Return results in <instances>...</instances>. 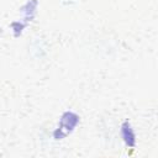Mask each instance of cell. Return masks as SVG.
Here are the masks:
<instances>
[{
  "label": "cell",
  "mask_w": 158,
  "mask_h": 158,
  "mask_svg": "<svg viewBox=\"0 0 158 158\" xmlns=\"http://www.w3.org/2000/svg\"><path fill=\"white\" fill-rule=\"evenodd\" d=\"M122 128H123V130H122V136H123L125 142H126L128 146H132V144L135 143V133H133V131H132L131 127L127 126V125H125Z\"/></svg>",
  "instance_id": "obj_1"
}]
</instances>
